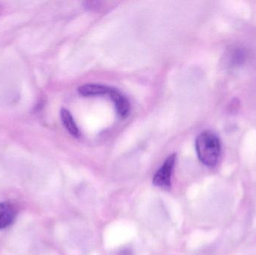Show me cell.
I'll list each match as a JSON object with an SVG mask.
<instances>
[{
  "instance_id": "277c9868",
  "label": "cell",
  "mask_w": 256,
  "mask_h": 255,
  "mask_svg": "<svg viewBox=\"0 0 256 255\" xmlns=\"http://www.w3.org/2000/svg\"><path fill=\"white\" fill-rule=\"evenodd\" d=\"M115 104L118 115L121 118H126L129 115L130 103L126 96L123 95L118 90H111L109 94Z\"/></svg>"
},
{
  "instance_id": "8992f818",
  "label": "cell",
  "mask_w": 256,
  "mask_h": 255,
  "mask_svg": "<svg viewBox=\"0 0 256 255\" xmlns=\"http://www.w3.org/2000/svg\"><path fill=\"white\" fill-rule=\"evenodd\" d=\"M61 118L63 124H64L66 128L67 129L68 131L75 137H79L80 131L72 117V114L66 109H62L61 111Z\"/></svg>"
},
{
  "instance_id": "5b68a950",
  "label": "cell",
  "mask_w": 256,
  "mask_h": 255,
  "mask_svg": "<svg viewBox=\"0 0 256 255\" xmlns=\"http://www.w3.org/2000/svg\"><path fill=\"white\" fill-rule=\"evenodd\" d=\"M112 88L106 85L99 84H86L78 88V91L84 97H96V96L110 94Z\"/></svg>"
},
{
  "instance_id": "7a4b0ae2",
  "label": "cell",
  "mask_w": 256,
  "mask_h": 255,
  "mask_svg": "<svg viewBox=\"0 0 256 255\" xmlns=\"http://www.w3.org/2000/svg\"><path fill=\"white\" fill-rule=\"evenodd\" d=\"M176 155L168 156L162 166L158 169L153 178V184L161 189H170L171 187L172 175L176 163Z\"/></svg>"
},
{
  "instance_id": "6da1fadb",
  "label": "cell",
  "mask_w": 256,
  "mask_h": 255,
  "mask_svg": "<svg viewBox=\"0 0 256 255\" xmlns=\"http://www.w3.org/2000/svg\"><path fill=\"white\" fill-rule=\"evenodd\" d=\"M197 155L202 163L208 167H214L219 163L221 157L220 139L212 131H204L196 140Z\"/></svg>"
},
{
  "instance_id": "3957f363",
  "label": "cell",
  "mask_w": 256,
  "mask_h": 255,
  "mask_svg": "<svg viewBox=\"0 0 256 255\" xmlns=\"http://www.w3.org/2000/svg\"><path fill=\"white\" fill-rule=\"evenodd\" d=\"M16 217V210L12 203H0V230L10 226L14 221Z\"/></svg>"
}]
</instances>
